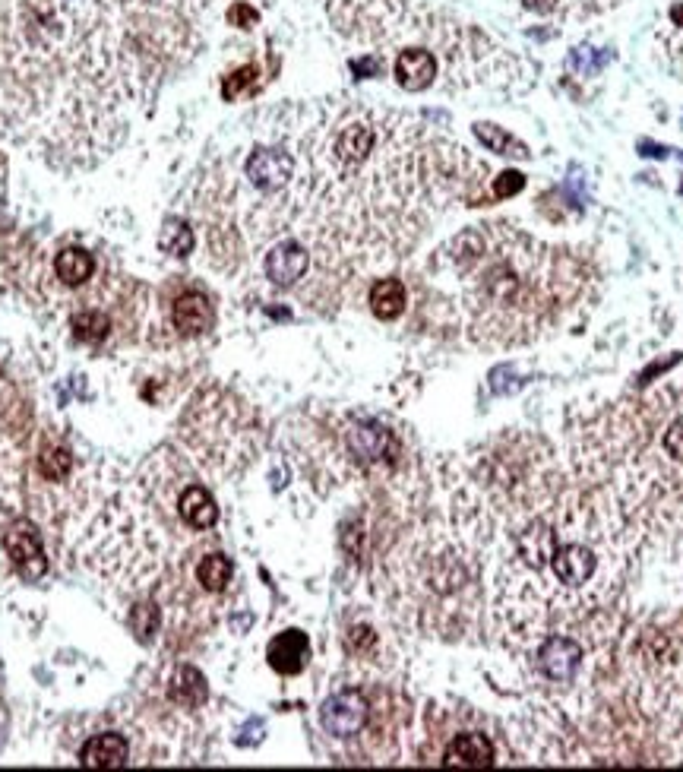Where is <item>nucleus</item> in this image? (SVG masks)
<instances>
[{
  "label": "nucleus",
  "mask_w": 683,
  "mask_h": 772,
  "mask_svg": "<svg viewBox=\"0 0 683 772\" xmlns=\"http://www.w3.org/2000/svg\"><path fill=\"white\" fill-rule=\"evenodd\" d=\"M437 269L459 285L468 336L484 345H522L554 333L595 298L585 250L544 244L494 222L465 228L440 247Z\"/></svg>",
  "instance_id": "1"
},
{
  "label": "nucleus",
  "mask_w": 683,
  "mask_h": 772,
  "mask_svg": "<svg viewBox=\"0 0 683 772\" xmlns=\"http://www.w3.org/2000/svg\"><path fill=\"white\" fill-rule=\"evenodd\" d=\"M244 178L260 193H282L295 178V152L276 143L253 146L244 159Z\"/></svg>",
  "instance_id": "2"
},
{
  "label": "nucleus",
  "mask_w": 683,
  "mask_h": 772,
  "mask_svg": "<svg viewBox=\"0 0 683 772\" xmlns=\"http://www.w3.org/2000/svg\"><path fill=\"white\" fill-rule=\"evenodd\" d=\"M0 542H4V551L10 557L13 570L19 573V579L38 583V579L48 573V557L42 548V538H38V529L29 523V519H16V523H10L4 529V535H0Z\"/></svg>",
  "instance_id": "3"
},
{
  "label": "nucleus",
  "mask_w": 683,
  "mask_h": 772,
  "mask_svg": "<svg viewBox=\"0 0 683 772\" xmlns=\"http://www.w3.org/2000/svg\"><path fill=\"white\" fill-rule=\"evenodd\" d=\"M367 719H370V703L358 690L333 693V697L320 706V725L326 728V735L333 738H355L358 731H364Z\"/></svg>",
  "instance_id": "4"
},
{
  "label": "nucleus",
  "mask_w": 683,
  "mask_h": 772,
  "mask_svg": "<svg viewBox=\"0 0 683 772\" xmlns=\"http://www.w3.org/2000/svg\"><path fill=\"white\" fill-rule=\"evenodd\" d=\"M307 269H310V250L298 238H285L279 244H272L263 260V273L276 288L298 285L307 276Z\"/></svg>",
  "instance_id": "5"
},
{
  "label": "nucleus",
  "mask_w": 683,
  "mask_h": 772,
  "mask_svg": "<svg viewBox=\"0 0 683 772\" xmlns=\"http://www.w3.org/2000/svg\"><path fill=\"white\" fill-rule=\"evenodd\" d=\"M579 665H582V646L570 640V636H551V640H544V646L538 649V668L544 678L551 681H560V684L573 681Z\"/></svg>",
  "instance_id": "6"
},
{
  "label": "nucleus",
  "mask_w": 683,
  "mask_h": 772,
  "mask_svg": "<svg viewBox=\"0 0 683 772\" xmlns=\"http://www.w3.org/2000/svg\"><path fill=\"white\" fill-rule=\"evenodd\" d=\"M396 83L408 92H421L437 80V57L427 48H402L396 57Z\"/></svg>",
  "instance_id": "7"
},
{
  "label": "nucleus",
  "mask_w": 683,
  "mask_h": 772,
  "mask_svg": "<svg viewBox=\"0 0 683 772\" xmlns=\"http://www.w3.org/2000/svg\"><path fill=\"white\" fill-rule=\"evenodd\" d=\"M497 750L491 744V738L481 735V731H465V735H456L450 741L443 754V766H459V769H484L494 766Z\"/></svg>",
  "instance_id": "8"
},
{
  "label": "nucleus",
  "mask_w": 683,
  "mask_h": 772,
  "mask_svg": "<svg viewBox=\"0 0 683 772\" xmlns=\"http://www.w3.org/2000/svg\"><path fill=\"white\" fill-rule=\"evenodd\" d=\"M266 659H269L272 671L285 674V678H291V674H301L304 665H307V659H310L307 633H301V630H285V633H279L276 640L269 643Z\"/></svg>",
  "instance_id": "9"
},
{
  "label": "nucleus",
  "mask_w": 683,
  "mask_h": 772,
  "mask_svg": "<svg viewBox=\"0 0 683 772\" xmlns=\"http://www.w3.org/2000/svg\"><path fill=\"white\" fill-rule=\"evenodd\" d=\"M174 510H178V519L187 529H197V532H206L219 523V504L203 485H187L178 494Z\"/></svg>",
  "instance_id": "10"
},
{
  "label": "nucleus",
  "mask_w": 683,
  "mask_h": 772,
  "mask_svg": "<svg viewBox=\"0 0 683 772\" xmlns=\"http://www.w3.org/2000/svg\"><path fill=\"white\" fill-rule=\"evenodd\" d=\"M551 567L557 573L560 583L567 586H582L589 583L598 561H595V551L585 548V545H560L551 551Z\"/></svg>",
  "instance_id": "11"
},
{
  "label": "nucleus",
  "mask_w": 683,
  "mask_h": 772,
  "mask_svg": "<svg viewBox=\"0 0 683 772\" xmlns=\"http://www.w3.org/2000/svg\"><path fill=\"white\" fill-rule=\"evenodd\" d=\"M130 757L127 738L117 735V731H105V735H95L83 744L80 750V766L86 769H121Z\"/></svg>",
  "instance_id": "12"
},
{
  "label": "nucleus",
  "mask_w": 683,
  "mask_h": 772,
  "mask_svg": "<svg viewBox=\"0 0 683 772\" xmlns=\"http://www.w3.org/2000/svg\"><path fill=\"white\" fill-rule=\"evenodd\" d=\"M171 320H174V330H178L181 336H203L206 330H212L216 314H212V304L206 301V295L187 292V295H181L178 301H174Z\"/></svg>",
  "instance_id": "13"
},
{
  "label": "nucleus",
  "mask_w": 683,
  "mask_h": 772,
  "mask_svg": "<svg viewBox=\"0 0 683 772\" xmlns=\"http://www.w3.org/2000/svg\"><path fill=\"white\" fill-rule=\"evenodd\" d=\"M370 311H374L377 320H396L402 317L405 304H408V292L399 279H377L370 285V295H367Z\"/></svg>",
  "instance_id": "14"
},
{
  "label": "nucleus",
  "mask_w": 683,
  "mask_h": 772,
  "mask_svg": "<svg viewBox=\"0 0 683 772\" xmlns=\"http://www.w3.org/2000/svg\"><path fill=\"white\" fill-rule=\"evenodd\" d=\"M206 678L197 671V668H190V665H181L178 671L171 674V681H168V697L178 703V706H184V709H197V706H203L206 703Z\"/></svg>",
  "instance_id": "15"
},
{
  "label": "nucleus",
  "mask_w": 683,
  "mask_h": 772,
  "mask_svg": "<svg viewBox=\"0 0 683 772\" xmlns=\"http://www.w3.org/2000/svg\"><path fill=\"white\" fill-rule=\"evenodd\" d=\"M617 4L620 0H522L525 10L541 16H592Z\"/></svg>",
  "instance_id": "16"
},
{
  "label": "nucleus",
  "mask_w": 683,
  "mask_h": 772,
  "mask_svg": "<svg viewBox=\"0 0 683 772\" xmlns=\"http://www.w3.org/2000/svg\"><path fill=\"white\" fill-rule=\"evenodd\" d=\"M54 273H57V279H61L64 285H83L95 273V260H92L89 250H83V247H67V250L57 254Z\"/></svg>",
  "instance_id": "17"
},
{
  "label": "nucleus",
  "mask_w": 683,
  "mask_h": 772,
  "mask_svg": "<svg viewBox=\"0 0 683 772\" xmlns=\"http://www.w3.org/2000/svg\"><path fill=\"white\" fill-rule=\"evenodd\" d=\"M348 447L355 450L361 459L377 462L393 450V437H389V431L377 428V424H361V428H355L348 434Z\"/></svg>",
  "instance_id": "18"
},
{
  "label": "nucleus",
  "mask_w": 683,
  "mask_h": 772,
  "mask_svg": "<svg viewBox=\"0 0 683 772\" xmlns=\"http://www.w3.org/2000/svg\"><path fill=\"white\" fill-rule=\"evenodd\" d=\"M231 576H234V567H231V561L225 554H206L203 561L197 564V579H200V586L206 589V592H222V589H228V583H231Z\"/></svg>",
  "instance_id": "19"
},
{
  "label": "nucleus",
  "mask_w": 683,
  "mask_h": 772,
  "mask_svg": "<svg viewBox=\"0 0 683 772\" xmlns=\"http://www.w3.org/2000/svg\"><path fill=\"white\" fill-rule=\"evenodd\" d=\"M193 244H197V235L184 219H168L162 235H159V247L171 257H190L193 254Z\"/></svg>",
  "instance_id": "20"
},
{
  "label": "nucleus",
  "mask_w": 683,
  "mask_h": 772,
  "mask_svg": "<svg viewBox=\"0 0 683 772\" xmlns=\"http://www.w3.org/2000/svg\"><path fill=\"white\" fill-rule=\"evenodd\" d=\"M475 133H478V140H481L487 149L497 152V156L529 159V149H525L519 140H513L510 133H503L500 127H494V124H475Z\"/></svg>",
  "instance_id": "21"
},
{
  "label": "nucleus",
  "mask_w": 683,
  "mask_h": 772,
  "mask_svg": "<svg viewBox=\"0 0 683 772\" xmlns=\"http://www.w3.org/2000/svg\"><path fill=\"white\" fill-rule=\"evenodd\" d=\"M70 330L80 342H102L111 333V320L102 311H80L70 320Z\"/></svg>",
  "instance_id": "22"
},
{
  "label": "nucleus",
  "mask_w": 683,
  "mask_h": 772,
  "mask_svg": "<svg viewBox=\"0 0 683 772\" xmlns=\"http://www.w3.org/2000/svg\"><path fill=\"white\" fill-rule=\"evenodd\" d=\"M127 624L136 633V640H149V636L159 630V624H162V611H159V605H155V602H140V605L130 608Z\"/></svg>",
  "instance_id": "23"
},
{
  "label": "nucleus",
  "mask_w": 683,
  "mask_h": 772,
  "mask_svg": "<svg viewBox=\"0 0 683 772\" xmlns=\"http://www.w3.org/2000/svg\"><path fill=\"white\" fill-rule=\"evenodd\" d=\"M73 469V456L64 447H45L38 456V472L45 481H64Z\"/></svg>",
  "instance_id": "24"
},
{
  "label": "nucleus",
  "mask_w": 683,
  "mask_h": 772,
  "mask_svg": "<svg viewBox=\"0 0 683 772\" xmlns=\"http://www.w3.org/2000/svg\"><path fill=\"white\" fill-rule=\"evenodd\" d=\"M257 83V67H241V70H234V73H228L225 80H222V99L225 102H234L238 95L247 89V86H253Z\"/></svg>",
  "instance_id": "25"
},
{
  "label": "nucleus",
  "mask_w": 683,
  "mask_h": 772,
  "mask_svg": "<svg viewBox=\"0 0 683 772\" xmlns=\"http://www.w3.org/2000/svg\"><path fill=\"white\" fill-rule=\"evenodd\" d=\"M665 450L671 459L683 462V418L671 421V428L665 431Z\"/></svg>",
  "instance_id": "26"
},
{
  "label": "nucleus",
  "mask_w": 683,
  "mask_h": 772,
  "mask_svg": "<svg viewBox=\"0 0 683 772\" xmlns=\"http://www.w3.org/2000/svg\"><path fill=\"white\" fill-rule=\"evenodd\" d=\"M522 184H525V178H522V175H516V171H506V175H500V178L494 181V197H497V200L513 197V193H519V190H522Z\"/></svg>",
  "instance_id": "27"
},
{
  "label": "nucleus",
  "mask_w": 683,
  "mask_h": 772,
  "mask_svg": "<svg viewBox=\"0 0 683 772\" xmlns=\"http://www.w3.org/2000/svg\"><path fill=\"white\" fill-rule=\"evenodd\" d=\"M257 10L253 7H247V4H234L231 10H228V23L231 26H238V29H250V26H257Z\"/></svg>",
  "instance_id": "28"
},
{
  "label": "nucleus",
  "mask_w": 683,
  "mask_h": 772,
  "mask_svg": "<svg viewBox=\"0 0 683 772\" xmlns=\"http://www.w3.org/2000/svg\"><path fill=\"white\" fill-rule=\"evenodd\" d=\"M348 643H351V649H370V646H374L377 643V636L374 633H370V627H355V630H351V636H348Z\"/></svg>",
  "instance_id": "29"
},
{
  "label": "nucleus",
  "mask_w": 683,
  "mask_h": 772,
  "mask_svg": "<svg viewBox=\"0 0 683 772\" xmlns=\"http://www.w3.org/2000/svg\"><path fill=\"white\" fill-rule=\"evenodd\" d=\"M351 70H355L358 76L380 73V61H377V57H361V61H355V64H351Z\"/></svg>",
  "instance_id": "30"
}]
</instances>
